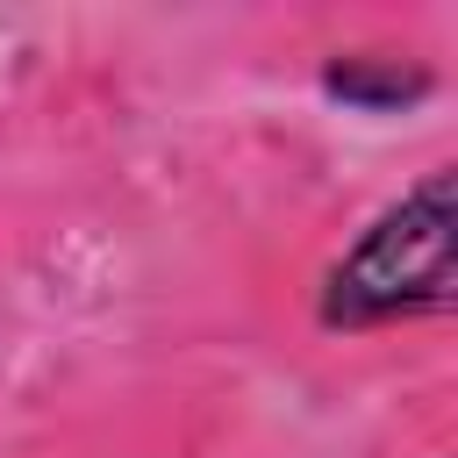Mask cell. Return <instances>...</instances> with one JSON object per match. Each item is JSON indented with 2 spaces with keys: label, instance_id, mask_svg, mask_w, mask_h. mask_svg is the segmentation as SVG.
<instances>
[{
  "label": "cell",
  "instance_id": "obj_1",
  "mask_svg": "<svg viewBox=\"0 0 458 458\" xmlns=\"http://www.w3.org/2000/svg\"><path fill=\"white\" fill-rule=\"evenodd\" d=\"M451 279H458V179L451 165H437L401 200H386L351 236V250L322 272L315 322L365 336V329H394L415 315H444Z\"/></svg>",
  "mask_w": 458,
  "mask_h": 458
},
{
  "label": "cell",
  "instance_id": "obj_2",
  "mask_svg": "<svg viewBox=\"0 0 458 458\" xmlns=\"http://www.w3.org/2000/svg\"><path fill=\"white\" fill-rule=\"evenodd\" d=\"M322 93L344 100L351 114H408L415 100L437 93L429 64H401V57H329L322 64Z\"/></svg>",
  "mask_w": 458,
  "mask_h": 458
}]
</instances>
